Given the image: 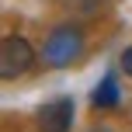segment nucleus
Returning a JSON list of instances; mask_svg holds the SVG:
<instances>
[{
    "instance_id": "obj_2",
    "label": "nucleus",
    "mask_w": 132,
    "mask_h": 132,
    "mask_svg": "<svg viewBox=\"0 0 132 132\" xmlns=\"http://www.w3.org/2000/svg\"><path fill=\"white\" fill-rule=\"evenodd\" d=\"M35 63H38V52L24 35H4V45H0V77L4 80H18L31 73Z\"/></svg>"
},
{
    "instance_id": "obj_4",
    "label": "nucleus",
    "mask_w": 132,
    "mask_h": 132,
    "mask_svg": "<svg viewBox=\"0 0 132 132\" xmlns=\"http://www.w3.org/2000/svg\"><path fill=\"white\" fill-rule=\"evenodd\" d=\"M118 101H122L118 77H115V73H104L101 84L90 90V104H94V108H118Z\"/></svg>"
},
{
    "instance_id": "obj_6",
    "label": "nucleus",
    "mask_w": 132,
    "mask_h": 132,
    "mask_svg": "<svg viewBox=\"0 0 132 132\" xmlns=\"http://www.w3.org/2000/svg\"><path fill=\"white\" fill-rule=\"evenodd\" d=\"M90 132H111V129H104V125H101V129H90Z\"/></svg>"
},
{
    "instance_id": "obj_5",
    "label": "nucleus",
    "mask_w": 132,
    "mask_h": 132,
    "mask_svg": "<svg viewBox=\"0 0 132 132\" xmlns=\"http://www.w3.org/2000/svg\"><path fill=\"white\" fill-rule=\"evenodd\" d=\"M118 66H122V73H129V77H132V45L118 56Z\"/></svg>"
},
{
    "instance_id": "obj_3",
    "label": "nucleus",
    "mask_w": 132,
    "mask_h": 132,
    "mask_svg": "<svg viewBox=\"0 0 132 132\" xmlns=\"http://www.w3.org/2000/svg\"><path fill=\"white\" fill-rule=\"evenodd\" d=\"M73 122H77V101L70 94H56L35 111L38 132H73Z\"/></svg>"
},
{
    "instance_id": "obj_1",
    "label": "nucleus",
    "mask_w": 132,
    "mask_h": 132,
    "mask_svg": "<svg viewBox=\"0 0 132 132\" xmlns=\"http://www.w3.org/2000/svg\"><path fill=\"white\" fill-rule=\"evenodd\" d=\"M87 49V38L77 24H59L42 38V49H38V59L49 66V70H66V66L80 63Z\"/></svg>"
}]
</instances>
